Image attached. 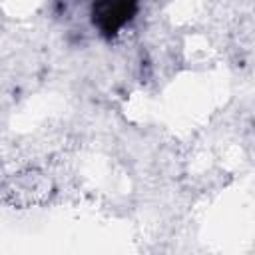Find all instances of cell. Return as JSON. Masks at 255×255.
<instances>
[{
    "instance_id": "cell-1",
    "label": "cell",
    "mask_w": 255,
    "mask_h": 255,
    "mask_svg": "<svg viewBox=\"0 0 255 255\" xmlns=\"http://www.w3.org/2000/svg\"><path fill=\"white\" fill-rule=\"evenodd\" d=\"M137 0H92L90 18L106 40L116 38L137 14Z\"/></svg>"
}]
</instances>
